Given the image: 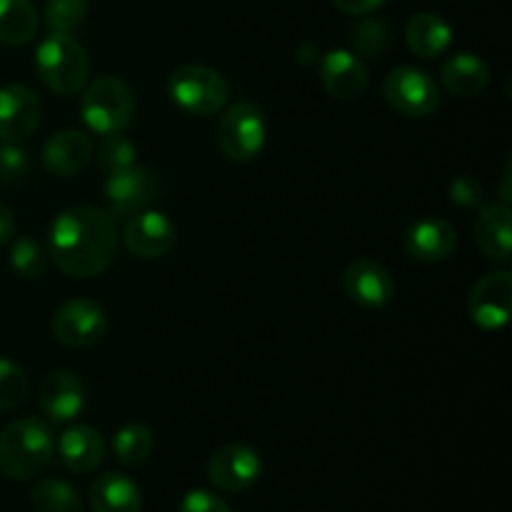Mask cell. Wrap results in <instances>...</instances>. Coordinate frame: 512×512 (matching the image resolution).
<instances>
[{
  "label": "cell",
  "instance_id": "6da1fadb",
  "mask_svg": "<svg viewBox=\"0 0 512 512\" xmlns=\"http://www.w3.org/2000/svg\"><path fill=\"white\" fill-rule=\"evenodd\" d=\"M48 248L53 263L70 278H95L118 253L115 220L95 205H73L50 223Z\"/></svg>",
  "mask_w": 512,
  "mask_h": 512
},
{
  "label": "cell",
  "instance_id": "7a4b0ae2",
  "mask_svg": "<svg viewBox=\"0 0 512 512\" xmlns=\"http://www.w3.org/2000/svg\"><path fill=\"white\" fill-rule=\"evenodd\" d=\"M55 455L53 430L38 418L13 420L0 433V470L13 480L43 473Z\"/></svg>",
  "mask_w": 512,
  "mask_h": 512
},
{
  "label": "cell",
  "instance_id": "3957f363",
  "mask_svg": "<svg viewBox=\"0 0 512 512\" xmlns=\"http://www.w3.org/2000/svg\"><path fill=\"white\" fill-rule=\"evenodd\" d=\"M35 68L45 88L68 98L88 85L90 58L75 35L50 33L35 50Z\"/></svg>",
  "mask_w": 512,
  "mask_h": 512
},
{
  "label": "cell",
  "instance_id": "277c9868",
  "mask_svg": "<svg viewBox=\"0 0 512 512\" xmlns=\"http://www.w3.org/2000/svg\"><path fill=\"white\" fill-rule=\"evenodd\" d=\"M80 115L83 123L98 135L123 133L135 115V95L128 85L115 75L93 80L85 85L83 100H80Z\"/></svg>",
  "mask_w": 512,
  "mask_h": 512
},
{
  "label": "cell",
  "instance_id": "5b68a950",
  "mask_svg": "<svg viewBox=\"0 0 512 512\" xmlns=\"http://www.w3.org/2000/svg\"><path fill=\"white\" fill-rule=\"evenodd\" d=\"M228 80L208 65H180L168 78V95L190 115H215L228 103Z\"/></svg>",
  "mask_w": 512,
  "mask_h": 512
},
{
  "label": "cell",
  "instance_id": "8992f818",
  "mask_svg": "<svg viewBox=\"0 0 512 512\" xmlns=\"http://www.w3.org/2000/svg\"><path fill=\"white\" fill-rule=\"evenodd\" d=\"M265 140H268V123L263 110L250 100L233 103L220 118L218 145L225 158L235 163L258 158L265 148Z\"/></svg>",
  "mask_w": 512,
  "mask_h": 512
},
{
  "label": "cell",
  "instance_id": "52a82bcc",
  "mask_svg": "<svg viewBox=\"0 0 512 512\" xmlns=\"http://www.w3.org/2000/svg\"><path fill=\"white\" fill-rule=\"evenodd\" d=\"M383 95L393 110L408 118H428L440 105V88L425 70L400 65L383 80Z\"/></svg>",
  "mask_w": 512,
  "mask_h": 512
},
{
  "label": "cell",
  "instance_id": "ba28073f",
  "mask_svg": "<svg viewBox=\"0 0 512 512\" xmlns=\"http://www.w3.org/2000/svg\"><path fill=\"white\" fill-rule=\"evenodd\" d=\"M50 330L65 348H90L108 333V315L95 300H68L55 310Z\"/></svg>",
  "mask_w": 512,
  "mask_h": 512
},
{
  "label": "cell",
  "instance_id": "9c48e42d",
  "mask_svg": "<svg viewBox=\"0 0 512 512\" xmlns=\"http://www.w3.org/2000/svg\"><path fill=\"white\" fill-rule=\"evenodd\" d=\"M160 193V183L150 170L130 165V168L110 173L105 178V203L110 218H130V215L148 210Z\"/></svg>",
  "mask_w": 512,
  "mask_h": 512
},
{
  "label": "cell",
  "instance_id": "30bf717a",
  "mask_svg": "<svg viewBox=\"0 0 512 512\" xmlns=\"http://www.w3.org/2000/svg\"><path fill=\"white\" fill-rule=\"evenodd\" d=\"M263 470L258 450L243 443H230L215 450L208 460V480L223 493H245L253 488Z\"/></svg>",
  "mask_w": 512,
  "mask_h": 512
},
{
  "label": "cell",
  "instance_id": "8fae6325",
  "mask_svg": "<svg viewBox=\"0 0 512 512\" xmlns=\"http://www.w3.org/2000/svg\"><path fill=\"white\" fill-rule=\"evenodd\" d=\"M512 310V275L508 270H495L483 275L470 290L468 315L478 328L500 330L510 320Z\"/></svg>",
  "mask_w": 512,
  "mask_h": 512
},
{
  "label": "cell",
  "instance_id": "7c38bea8",
  "mask_svg": "<svg viewBox=\"0 0 512 512\" xmlns=\"http://www.w3.org/2000/svg\"><path fill=\"white\" fill-rule=\"evenodd\" d=\"M123 243L135 258H160L175 245V223L160 210H140L125 223Z\"/></svg>",
  "mask_w": 512,
  "mask_h": 512
},
{
  "label": "cell",
  "instance_id": "4fadbf2b",
  "mask_svg": "<svg viewBox=\"0 0 512 512\" xmlns=\"http://www.w3.org/2000/svg\"><path fill=\"white\" fill-rule=\"evenodd\" d=\"M343 288L350 300L368 310H380L393 303L395 283L388 268L368 258H360L345 268Z\"/></svg>",
  "mask_w": 512,
  "mask_h": 512
},
{
  "label": "cell",
  "instance_id": "5bb4252c",
  "mask_svg": "<svg viewBox=\"0 0 512 512\" xmlns=\"http://www.w3.org/2000/svg\"><path fill=\"white\" fill-rule=\"evenodd\" d=\"M40 100L25 85L13 83L0 88V140L18 143L35 133L40 123Z\"/></svg>",
  "mask_w": 512,
  "mask_h": 512
},
{
  "label": "cell",
  "instance_id": "9a60e30c",
  "mask_svg": "<svg viewBox=\"0 0 512 512\" xmlns=\"http://www.w3.org/2000/svg\"><path fill=\"white\" fill-rule=\"evenodd\" d=\"M405 253L418 263H443L458 248V233L443 218H423L405 233Z\"/></svg>",
  "mask_w": 512,
  "mask_h": 512
},
{
  "label": "cell",
  "instance_id": "2e32d148",
  "mask_svg": "<svg viewBox=\"0 0 512 512\" xmlns=\"http://www.w3.org/2000/svg\"><path fill=\"white\" fill-rule=\"evenodd\" d=\"M320 78L325 90L338 100H355L368 88V68L353 50H330L320 60Z\"/></svg>",
  "mask_w": 512,
  "mask_h": 512
},
{
  "label": "cell",
  "instance_id": "e0dca14e",
  "mask_svg": "<svg viewBox=\"0 0 512 512\" xmlns=\"http://www.w3.org/2000/svg\"><path fill=\"white\" fill-rule=\"evenodd\" d=\"M40 408L53 423H70L78 418L85 408L83 380L70 370L50 373L40 385Z\"/></svg>",
  "mask_w": 512,
  "mask_h": 512
},
{
  "label": "cell",
  "instance_id": "ac0fdd59",
  "mask_svg": "<svg viewBox=\"0 0 512 512\" xmlns=\"http://www.w3.org/2000/svg\"><path fill=\"white\" fill-rule=\"evenodd\" d=\"M43 165L50 175L58 178H70L80 173L93 158V140L83 130H60L50 135L43 145Z\"/></svg>",
  "mask_w": 512,
  "mask_h": 512
},
{
  "label": "cell",
  "instance_id": "d6986e66",
  "mask_svg": "<svg viewBox=\"0 0 512 512\" xmlns=\"http://www.w3.org/2000/svg\"><path fill=\"white\" fill-rule=\"evenodd\" d=\"M60 460L73 473H90L98 468L105 458V440L90 425H70L63 430L60 440L55 443Z\"/></svg>",
  "mask_w": 512,
  "mask_h": 512
},
{
  "label": "cell",
  "instance_id": "ffe728a7",
  "mask_svg": "<svg viewBox=\"0 0 512 512\" xmlns=\"http://www.w3.org/2000/svg\"><path fill=\"white\" fill-rule=\"evenodd\" d=\"M475 243L485 258L508 263L512 248V213L510 205L498 203L480 210L475 218Z\"/></svg>",
  "mask_w": 512,
  "mask_h": 512
},
{
  "label": "cell",
  "instance_id": "44dd1931",
  "mask_svg": "<svg viewBox=\"0 0 512 512\" xmlns=\"http://www.w3.org/2000/svg\"><path fill=\"white\" fill-rule=\"evenodd\" d=\"M93 512H140L143 495L135 480L123 473H103L90 485Z\"/></svg>",
  "mask_w": 512,
  "mask_h": 512
},
{
  "label": "cell",
  "instance_id": "7402d4cb",
  "mask_svg": "<svg viewBox=\"0 0 512 512\" xmlns=\"http://www.w3.org/2000/svg\"><path fill=\"white\" fill-rule=\"evenodd\" d=\"M443 88L455 98H475L483 93L490 83V70L478 55L458 53L448 58L440 68Z\"/></svg>",
  "mask_w": 512,
  "mask_h": 512
},
{
  "label": "cell",
  "instance_id": "603a6c76",
  "mask_svg": "<svg viewBox=\"0 0 512 512\" xmlns=\"http://www.w3.org/2000/svg\"><path fill=\"white\" fill-rule=\"evenodd\" d=\"M405 43L413 55L423 60H433L443 55L453 43V28L435 13H418L410 18L405 28Z\"/></svg>",
  "mask_w": 512,
  "mask_h": 512
},
{
  "label": "cell",
  "instance_id": "cb8c5ba5",
  "mask_svg": "<svg viewBox=\"0 0 512 512\" xmlns=\"http://www.w3.org/2000/svg\"><path fill=\"white\" fill-rule=\"evenodd\" d=\"M38 10L33 0H0V43L18 45L30 43L38 35Z\"/></svg>",
  "mask_w": 512,
  "mask_h": 512
},
{
  "label": "cell",
  "instance_id": "d4e9b609",
  "mask_svg": "<svg viewBox=\"0 0 512 512\" xmlns=\"http://www.w3.org/2000/svg\"><path fill=\"white\" fill-rule=\"evenodd\" d=\"M155 440L145 425L128 423L115 433L113 438V455L125 468H138L153 455Z\"/></svg>",
  "mask_w": 512,
  "mask_h": 512
},
{
  "label": "cell",
  "instance_id": "484cf974",
  "mask_svg": "<svg viewBox=\"0 0 512 512\" xmlns=\"http://www.w3.org/2000/svg\"><path fill=\"white\" fill-rule=\"evenodd\" d=\"M30 503L38 512H80L83 500L78 490L60 478L40 480L30 490Z\"/></svg>",
  "mask_w": 512,
  "mask_h": 512
},
{
  "label": "cell",
  "instance_id": "4316f807",
  "mask_svg": "<svg viewBox=\"0 0 512 512\" xmlns=\"http://www.w3.org/2000/svg\"><path fill=\"white\" fill-rule=\"evenodd\" d=\"M350 45L358 58H378L388 48V25L380 18H360L350 28Z\"/></svg>",
  "mask_w": 512,
  "mask_h": 512
},
{
  "label": "cell",
  "instance_id": "83f0119b",
  "mask_svg": "<svg viewBox=\"0 0 512 512\" xmlns=\"http://www.w3.org/2000/svg\"><path fill=\"white\" fill-rule=\"evenodd\" d=\"M88 15V0H45L43 18L50 33H70L83 25Z\"/></svg>",
  "mask_w": 512,
  "mask_h": 512
},
{
  "label": "cell",
  "instance_id": "f1b7e54d",
  "mask_svg": "<svg viewBox=\"0 0 512 512\" xmlns=\"http://www.w3.org/2000/svg\"><path fill=\"white\" fill-rule=\"evenodd\" d=\"M10 265L20 278H40L48 265V253L33 238H18L10 250Z\"/></svg>",
  "mask_w": 512,
  "mask_h": 512
},
{
  "label": "cell",
  "instance_id": "f546056e",
  "mask_svg": "<svg viewBox=\"0 0 512 512\" xmlns=\"http://www.w3.org/2000/svg\"><path fill=\"white\" fill-rule=\"evenodd\" d=\"M135 155H138V148L133 140L123 138L120 133L103 135V145L98 148V165L105 175L118 173V170L135 165Z\"/></svg>",
  "mask_w": 512,
  "mask_h": 512
},
{
  "label": "cell",
  "instance_id": "4dcf8cb0",
  "mask_svg": "<svg viewBox=\"0 0 512 512\" xmlns=\"http://www.w3.org/2000/svg\"><path fill=\"white\" fill-rule=\"evenodd\" d=\"M28 395V378L23 368L8 358H0V410H13L25 403Z\"/></svg>",
  "mask_w": 512,
  "mask_h": 512
},
{
  "label": "cell",
  "instance_id": "1f68e13d",
  "mask_svg": "<svg viewBox=\"0 0 512 512\" xmlns=\"http://www.w3.org/2000/svg\"><path fill=\"white\" fill-rule=\"evenodd\" d=\"M448 198L460 210H480L485 200V188L478 178H473L468 173H460L450 180Z\"/></svg>",
  "mask_w": 512,
  "mask_h": 512
},
{
  "label": "cell",
  "instance_id": "d6a6232c",
  "mask_svg": "<svg viewBox=\"0 0 512 512\" xmlns=\"http://www.w3.org/2000/svg\"><path fill=\"white\" fill-rule=\"evenodd\" d=\"M28 153L18 143H0V183H18L28 175Z\"/></svg>",
  "mask_w": 512,
  "mask_h": 512
},
{
  "label": "cell",
  "instance_id": "836d02e7",
  "mask_svg": "<svg viewBox=\"0 0 512 512\" xmlns=\"http://www.w3.org/2000/svg\"><path fill=\"white\" fill-rule=\"evenodd\" d=\"M178 512H233L223 498L210 490H190L180 503Z\"/></svg>",
  "mask_w": 512,
  "mask_h": 512
},
{
  "label": "cell",
  "instance_id": "e575fe53",
  "mask_svg": "<svg viewBox=\"0 0 512 512\" xmlns=\"http://www.w3.org/2000/svg\"><path fill=\"white\" fill-rule=\"evenodd\" d=\"M330 3L338 10H343L345 15H358V18H363V15L375 13L385 0H330Z\"/></svg>",
  "mask_w": 512,
  "mask_h": 512
},
{
  "label": "cell",
  "instance_id": "d590c367",
  "mask_svg": "<svg viewBox=\"0 0 512 512\" xmlns=\"http://www.w3.org/2000/svg\"><path fill=\"white\" fill-rule=\"evenodd\" d=\"M15 235V218L13 213H10L8 205L0 200V248H3L5 243H10Z\"/></svg>",
  "mask_w": 512,
  "mask_h": 512
},
{
  "label": "cell",
  "instance_id": "8d00e7d4",
  "mask_svg": "<svg viewBox=\"0 0 512 512\" xmlns=\"http://www.w3.org/2000/svg\"><path fill=\"white\" fill-rule=\"evenodd\" d=\"M318 48L313 43H303L298 48V63L300 65H315L318 63Z\"/></svg>",
  "mask_w": 512,
  "mask_h": 512
}]
</instances>
